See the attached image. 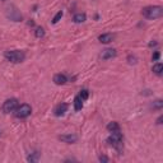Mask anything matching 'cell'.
<instances>
[{
    "label": "cell",
    "instance_id": "obj_21",
    "mask_svg": "<svg viewBox=\"0 0 163 163\" xmlns=\"http://www.w3.org/2000/svg\"><path fill=\"white\" fill-rule=\"evenodd\" d=\"M128 60H129L130 64H135V63H136V57H135V56H129Z\"/></svg>",
    "mask_w": 163,
    "mask_h": 163
},
{
    "label": "cell",
    "instance_id": "obj_9",
    "mask_svg": "<svg viewBox=\"0 0 163 163\" xmlns=\"http://www.w3.org/2000/svg\"><path fill=\"white\" fill-rule=\"evenodd\" d=\"M68 82V78H66V75L65 74H55L54 75V83L55 84H57V86H63V84H65Z\"/></svg>",
    "mask_w": 163,
    "mask_h": 163
},
{
    "label": "cell",
    "instance_id": "obj_12",
    "mask_svg": "<svg viewBox=\"0 0 163 163\" xmlns=\"http://www.w3.org/2000/svg\"><path fill=\"white\" fill-rule=\"evenodd\" d=\"M86 19H87V17H86L84 13H76L73 18V20L75 23H83V22H86Z\"/></svg>",
    "mask_w": 163,
    "mask_h": 163
},
{
    "label": "cell",
    "instance_id": "obj_22",
    "mask_svg": "<svg viewBox=\"0 0 163 163\" xmlns=\"http://www.w3.org/2000/svg\"><path fill=\"white\" fill-rule=\"evenodd\" d=\"M99 160H101V162H108V158L105 157V155H101V157H99Z\"/></svg>",
    "mask_w": 163,
    "mask_h": 163
},
{
    "label": "cell",
    "instance_id": "obj_1",
    "mask_svg": "<svg viewBox=\"0 0 163 163\" xmlns=\"http://www.w3.org/2000/svg\"><path fill=\"white\" fill-rule=\"evenodd\" d=\"M141 14L147 19H157V18H160L163 15V8L158 7V5L145 7V8H143Z\"/></svg>",
    "mask_w": 163,
    "mask_h": 163
},
{
    "label": "cell",
    "instance_id": "obj_10",
    "mask_svg": "<svg viewBox=\"0 0 163 163\" xmlns=\"http://www.w3.org/2000/svg\"><path fill=\"white\" fill-rule=\"evenodd\" d=\"M68 111V105L66 103H60L55 108V116H63Z\"/></svg>",
    "mask_w": 163,
    "mask_h": 163
},
{
    "label": "cell",
    "instance_id": "obj_14",
    "mask_svg": "<svg viewBox=\"0 0 163 163\" xmlns=\"http://www.w3.org/2000/svg\"><path fill=\"white\" fill-rule=\"evenodd\" d=\"M107 130H108L110 133H115V131H120V125L117 124V122H115V121H112V122H110V124L107 125Z\"/></svg>",
    "mask_w": 163,
    "mask_h": 163
},
{
    "label": "cell",
    "instance_id": "obj_3",
    "mask_svg": "<svg viewBox=\"0 0 163 163\" xmlns=\"http://www.w3.org/2000/svg\"><path fill=\"white\" fill-rule=\"evenodd\" d=\"M107 141H108V144L110 145H112L115 149H117V150H121L122 149V147H124V136H122V134L120 133V131H115V133H112L111 135H110V138L107 139Z\"/></svg>",
    "mask_w": 163,
    "mask_h": 163
},
{
    "label": "cell",
    "instance_id": "obj_5",
    "mask_svg": "<svg viewBox=\"0 0 163 163\" xmlns=\"http://www.w3.org/2000/svg\"><path fill=\"white\" fill-rule=\"evenodd\" d=\"M17 107H18V99L17 98H9L3 103L2 110H3L4 113H10V112H14L17 110Z\"/></svg>",
    "mask_w": 163,
    "mask_h": 163
},
{
    "label": "cell",
    "instance_id": "obj_4",
    "mask_svg": "<svg viewBox=\"0 0 163 163\" xmlns=\"http://www.w3.org/2000/svg\"><path fill=\"white\" fill-rule=\"evenodd\" d=\"M14 113H15V117H18V118H26L32 113V107L27 103H23L17 107Z\"/></svg>",
    "mask_w": 163,
    "mask_h": 163
},
{
    "label": "cell",
    "instance_id": "obj_15",
    "mask_svg": "<svg viewBox=\"0 0 163 163\" xmlns=\"http://www.w3.org/2000/svg\"><path fill=\"white\" fill-rule=\"evenodd\" d=\"M163 71V65L160 63H157L155 65H153V73H155L157 75H160Z\"/></svg>",
    "mask_w": 163,
    "mask_h": 163
},
{
    "label": "cell",
    "instance_id": "obj_2",
    "mask_svg": "<svg viewBox=\"0 0 163 163\" xmlns=\"http://www.w3.org/2000/svg\"><path fill=\"white\" fill-rule=\"evenodd\" d=\"M4 57L8 61H10V63L19 64V63H22V61H24L26 55H24L23 51H20V50H10V51H5Z\"/></svg>",
    "mask_w": 163,
    "mask_h": 163
},
{
    "label": "cell",
    "instance_id": "obj_16",
    "mask_svg": "<svg viewBox=\"0 0 163 163\" xmlns=\"http://www.w3.org/2000/svg\"><path fill=\"white\" fill-rule=\"evenodd\" d=\"M34 36L37 38H41V37H44L45 36V29L42 27H37L36 31H34Z\"/></svg>",
    "mask_w": 163,
    "mask_h": 163
},
{
    "label": "cell",
    "instance_id": "obj_13",
    "mask_svg": "<svg viewBox=\"0 0 163 163\" xmlns=\"http://www.w3.org/2000/svg\"><path fill=\"white\" fill-rule=\"evenodd\" d=\"M83 99H82L79 96H76L75 98H74V108H75V111H80L82 108H83V102H82Z\"/></svg>",
    "mask_w": 163,
    "mask_h": 163
},
{
    "label": "cell",
    "instance_id": "obj_17",
    "mask_svg": "<svg viewBox=\"0 0 163 163\" xmlns=\"http://www.w3.org/2000/svg\"><path fill=\"white\" fill-rule=\"evenodd\" d=\"M38 158H39V153H38V152H34V153H32L31 155H28L27 160H28V162H37Z\"/></svg>",
    "mask_w": 163,
    "mask_h": 163
},
{
    "label": "cell",
    "instance_id": "obj_8",
    "mask_svg": "<svg viewBox=\"0 0 163 163\" xmlns=\"http://www.w3.org/2000/svg\"><path fill=\"white\" fill-rule=\"evenodd\" d=\"M116 56V50L115 49H106L101 52V59L102 60H110Z\"/></svg>",
    "mask_w": 163,
    "mask_h": 163
},
{
    "label": "cell",
    "instance_id": "obj_20",
    "mask_svg": "<svg viewBox=\"0 0 163 163\" xmlns=\"http://www.w3.org/2000/svg\"><path fill=\"white\" fill-rule=\"evenodd\" d=\"M88 96H89V93H88V91H87V89H82V91H80L79 97H80L82 99H83V101H84V99H87V98H88Z\"/></svg>",
    "mask_w": 163,
    "mask_h": 163
},
{
    "label": "cell",
    "instance_id": "obj_18",
    "mask_svg": "<svg viewBox=\"0 0 163 163\" xmlns=\"http://www.w3.org/2000/svg\"><path fill=\"white\" fill-rule=\"evenodd\" d=\"M163 107V102L160 99H157L155 102H153V108L154 110H160Z\"/></svg>",
    "mask_w": 163,
    "mask_h": 163
},
{
    "label": "cell",
    "instance_id": "obj_25",
    "mask_svg": "<svg viewBox=\"0 0 163 163\" xmlns=\"http://www.w3.org/2000/svg\"><path fill=\"white\" fill-rule=\"evenodd\" d=\"M155 45H157V42H150V44H149L150 47H152V46H155Z\"/></svg>",
    "mask_w": 163,
    "mask_h": 163
},
{
    "label": "cell",
    "instance_id": "obj_24",
    "mask_svg": "<svg viewBox=\"0 0 163 163\" xmlns=\"http://www.w3.org/2000/svg\"><path fill=\"white\" fill-rule=\"evenodd\" d=\"M162 120H163V117H162V116H159V117H158V120H157V124H158V125H160V124H162Z\"/></svg>",
    "mask_w": 163,
    "mask_h": 163
},
{
    "label": "cell",
    "instance_id": "obj_19",
    "mask_svg": "<svg viewBox=\"0 0 163 163\" xmlns=\"http://www.w3.org/2000/svg\"><path fill=\"white\" fill-rule=\"evenodd\" d=\"M61 17H63V12L60 10V12H59V13H57V14H56L54 18H52V23H54V24H56V23L59 22V20L61 19Z\"/></svg>",
    "mask_w": 163,
    "mask_h": 163
},
{
    "label": "cell",
    "instance_id": "obj_26",
    "mask_svg": "<svg viewBox=\"0 0 163 163\" xmlns=\"http://www.w3.org/2000/svg\"><path fill=\"white\" fill-rule=\"evenodd\" d=\"M3 2H5V0H3Z\"/></svg>",
    "mask_w": 163,
    "mask_h": 163
},
{
    "label": "cell",
    "instance_id": "obj_7",
    "mask_svg": "<svg viewBox=\"0 0 163 163\" xmlns=\"http://www.w3.org/2000/svg\"><path fill=\"white\" fill-rule=\"evenodd\" d=\"M59 140L64 141V143H68V144H73V143H75L78 140V138L74 134H64V135L59 136Z\"/></svg>",
    "mask_w": 163,
    "mask_h": 163
},
{
    "label": "cell",
    "instance_id": "obj_11",
    "mask_svg": "<svg viewBox=\"0 0 163 163\" xmlns=\"http://www.w3.org/2000/svg\"><path fill=\"white\" fill-rule=\"evenodd\" d=\"M98 39H99L101 44H110L111 41L113 39V34H111V33H103V34H101L98 37Z\"/></svg>",
    "mask_w": 163,
    "mask_h": 163
},
{
    "label": "cell",
    "instance_id": "obj_6",
    "mask_svg": "<svg viewBox=\"0 0 163 163\" xmlns=\"http://www.w3.org/2000/svg\"><path fill=\"white\" fill-rule=\"evenodd\" d=\"M7 17L12 20H14V22H19V20H22V14H20V12L15 8V7H10L7 9Z\"/></svg>",
    "mask_w": 163,
    "mask_h": 163
},
{
    "label": "cell",
    "instance_id": "obj_23",
    "mask_svg": "<svg viewBox=\"0 0 163 163\" xmlns=\"http://www.w3.org/2000/svg\"><path fill=\"white\" fill-rule=\"evenodd\" d=\"M152 59H153V60H158V59H159V52H158V51L154 52V55L152 56Z\"/></svg>",
    "mask_w": 163,
    "mask_h": 163
}]
</instances>
